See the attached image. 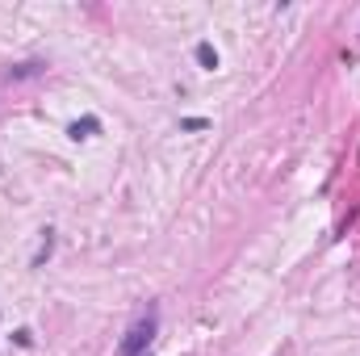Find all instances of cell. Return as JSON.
Wrapping results in <instances>:
<instances>
[{"label":"cell","mask_w":360,"mask_h":356,"mask_svg":"<svg viewBox=\"0 0 360 356\" xmlns=\"http://www.w3.org/2000/svg\"><path fill=\"white\" fill-rule=\"evenodd\" d=\"M38 72H42V63H17V68H8V80H30Z\"/></svg>","instance_id":"277c9868"},{"label":"cell","mask_w":360,"mask_h":356,"mask_svg":"<svg viewBox=\"0 0 360 356\" xmlns=\"http://www.w3.org/2000/svg\"><path fill=\"white\" fill-rule=\"evenodd\" d=\"M155 336H160V306H147V314H139L130 323V331L122 336L117 356H147L151 344H155Z\"/></svg>","instance_id":"6da1fadb"},{"label":"cell","mask_w":360,"mask_h":356,"mask_svg":"<svg viewBox=\"0 0 360 356\" xmlns=\"http://www.w3.org/2000/svg\"><path fill=\"white\" fill-rule=\"evenodd\" d=\"M197 63H201L205 72H214V68H218V51H214L210 42H197Z\"/></svg>","instance_id":"7a4b0ae2"},{"label":"cell","mask_w":360,"mask_h":356,"mask_svg":"<svg viewBox=\"0 0 360 356\" xmlns=\"http://www.w3.org/2000/svg\"><path fill=\"white\" fill-rule=\"evenodd\" d=\"M96 126H101L96 117H84V122H72V126H68V134H72V139H89Z\"/></svg>","instance_id":"3957f363"},{"label":"cell","mask_w":360,"mask_h":356,"mask_svg":"<svg viewBox=\"0 0 360 356\" xmlns=\"http://www.w3.org/2000/svg\"><path fill=\"white\" fill-rule=\"evenodd\" d=\"M184 130H205V117H188V122H180Z\"/></svg>","instance_id":"5b68a950"}]
</instances>
